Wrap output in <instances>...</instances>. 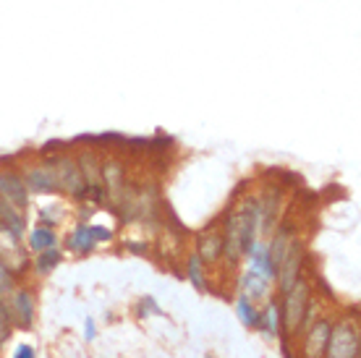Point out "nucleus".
Wrapping results in <instances>:
<instances>
[{
    "instance_id": "nucleus-1",
    "label": "nucleus",
    "mask_w": 361,
    "mask_h": 358,
    "mask_svg": "<svg viewBox=\"0 0 361 358\" xmlns=\"http://www.w3.org/2000/svg\"><path fill=\"white\" fill-rule=\"evenodd\" d=\"M223 261L231 269H238L254 241L259 238V215H257V199L244 197L226 212L223 220Z\"/></svg>"
},
{
    "instance_id": "nucleus-2",
    "label": "nucleus",
    "mask_w": 361,
    "mask_h": 358,
    "mask_svg": "<svg viewBox=\"0 0 361 358\" xmlns=\"http://www.w3.org/2000/svg\"><path fill=\"white\" fill-rule=\"evenodd\" d=\"M314 296L312 290V283H309L304 275L293 283V285L280 293L278 306H280V338H296V330L301 324V316L307 311L309 298Z\"/></svg>"
},
{
    "instance_id": "nucleus-3",
    "label": "nucleus",
    "mask_w": 361,
    "mask_h": 358,
    "mask_svg": "<svg viewBox=\"0 0 361 358\" xmlns=\"http://www.w3.org/2000/svg\"><path fill=\"white\" fill-rule=\"evenodd\" d=\"M359 350H361L359 322L353 316L333 319V330H330V338H327L322 358H359Z\"/></svg>"
},
{
    "instance_id": "nucleus-4",
    "label": "nucleus",
    "mask_w": 361,
    "mask_h": 358,
    "mask_svg": "<svg viewBox=\"0 0 361 358\" xmlns=\"http://www.w3.org/2000/svg\"><path fill=\"white\" fill-rule=\"evenodd\" d=\"M3 304L8 309V316L13 322V330H32L37 322V298L32 293V288L16 285L8 296L3 298Z\"/></svg>"
},
{
    "instance_id": "nucleus-5",
    "label": "nucleus",
    "mask_w": 361,
    "mask_h": 358,
    "mask_svg": "<svg viewBox=\"0 0 361 358\" xmlns=\"http://www.w3.org/2000/svg\"><path fill=\"white\" fill-rule=\"evenodd\" d=\"M53 160V168H55V178H58V188L68 194L71 199H87L90 194V186H87V180H84L82 171H79V162L76 157L71 154H53L50 157Z\"/></svg>"
},
{
    "instance_id": "nucleus-6",
    "label": "nucleus",
    "mask_w": 361,
    "mask_h": 358,
    "mask_svg": "<svg viewBox=\"0 0 361 358\" xmlns=\"http://www.w3.org/2000/svg\"><path fill=\"white\" fill-rule=\"evenodd\" d=\"M304 259H307V246L301 238H293L286 251V257L283 261L278 264V278H275V285H278V296L280 293H286L298 278H301V269H304Z\"/></svg>"
},
{
    "instance_id": "nucleus-7",
    "label": "nucleus",
    "mask_w": 361,
    "mask_h": 358,
    "mask_svg": "<svg viewBox=\"0 0 361 358\" xmlns=\"http://www.w3.org/2000/svg\"><path fill=\"white\" fill-rule=\"evenodd\" d=\"M24 183H27L29 194H39V197H47V194H58V178H55V168L50 157H42L39 162H29L24 165Z\"/></svg>"
},
{
    "instance_id": "nucleus-8",
    "label": "nucleus",
    "mask_w": 361,
    "mask_h": 358,
    "mask_svg": "<svg viewBox=\"0 0 361 358\" xmlns=\"http://www.w3.org/2000/svg\"><path fill=\"white\" fill-rule=\"evenodd\" d=\"M254 199H257V215H259V238H267L283 215V191L278 186H267Z\"/></svg>"
},
{
    "instance_id": "nucleus-9",
    "label": "nucleus",
    "mask_w": 361,
    "mask_h": 358,
    "mask_svg": "<svg viewBox=\"0 0 361 358\" xmlns=\"http://www.w3.org/2000/svg\"><path fill=\"white\" fill-rule=\"evenodd\" d=\"M330 330H333V316L322 314L319 319L309 324L307 330L298 335V342H301V358H322L327 345V338H330Z\"/></svg>"
},
{
    "instance_id": "nucleus-10",
    "label": "nucleus",
    "mask_w": 361,
    "mask_h": 358,
    "mask_svg": "<svg viewBox=\"0 0 361 358\" xmlns=\"http://www.w3.org/2000/svg\"><path fill=\"white\" fill-rule=\"evenodd\" d=\"M0 259L8 264V269L16 278H21L32 267V251L24 246V241H18L8 230L0 228Z\"/></svg>"
},
{
    "instance_id": "nucleus-11",
    "label": "nucleus",
    "mask_w": 361,
    "mask_h": 358,
    "mask_svg": "<svg viewBox=\"0 0 361 358\" xmlns=\"http://www.w3.org/2000/svg\"><path fill=\"white\" fill-rule=\"evenodd\" d=\"M194 254H197L204 267H215V264L223 261V230H220V225H209L197 235Z\"/></svg>"
},
{
    "instance_id": "nucleus-12",
    "label": "nucleus",
    "mask_w": 361,
    "mask_h": 358,
    "mask_svg": "<svg viewBox=\"0 0 361 358\" xmlns=\"http://www.w3.org/2000/svg\"><path fill=\"white\" fill-rule=\"evenodd\" d=\"M235 293H244L246 298H252L254 304L262 306L267 298L275 296V283L264 278L262 272H257L254 267L246 264V269L241 272V278H238V290Z\"/></svg>"
},
{
    "instance_id": "nucleus-13",
    "label": "nucleus",
    "mask_w": 361,
    "mask_h": 358,
    "mask_svg": "<svg viewBox=\"0 0 361 358\" xmlns=\"http://www.w3.org/2000/svg\"><path fill=\"white\" fill-rule=\"evenodd\" d=\"M0 197L8 199L11 204H16L18 209H27L29 206V188L24 183V178L13 171H0Z\"/></svg>"
},
{
    "instance_id": "nucleus-14",
    "label": "nucleus",
    "mask_w": 361,
    "mask_h": 358,
    "mask_svg": "<svg viewBox=\"0 0 361 358\" xmlns=\"http://www.w3.org/2000/svg\"><path fill=\"white\" fill-rule=\"evenodd\" d=\"M0 228L3 230H8L13 238L18 241H24L27 238V215H24V209H18L16 204H11L8 199L0 197Z\"/></svg>"
},
{
    "instance_id": "nucleus-15",
    "label": "nucleus",
    "mask_w": 361,
    "mask_h": 358,
    "mask_svg": "<svg viewBox=\"0 0 361 358\" xmlns=\"http://www.w3.org/2000/svg\"><path fill=\"white\" fill-rule=\"evenodd\" d=\"M257 332L267 338V340H278L280 338V306L278 296H270L259 306V324H257Z\"/></svg>"
},
{
    "instance_id": "nucleus-16",
    "label": "nucleus",
    "mask_w": 361,
    "mask_h": 358,
    "mask_svg": "<svg viewBox=\"0 0 361 358\" xmlns=\"http://www.w3.org/2000/svg\"><path fill=\"white\" fill-rule=\"evenodd\" d=\"M97 249V241L92 238L90 223H76L73 230L66 235V251H71L76 257H87L92 251Z\"/></svg>"
},
{
    "instance_id": "nucleus-17",
    "label": "nucleus",
    "mask_w": 361,
    "mask_h": 358,
    "mask_svg": "<svg viewBox=\"0 0 361 358\" xmlns=\"http://www.w3.org/2000/svg\"><path fill=\"white\" fill-rule=\"evenodd\" d=\"M53 246H61L58 230H55L53 225L37 223L32 230H27V249L32 251V254H39V251L53 249Z\"/></svg>"
},
{
    "instance_id": "nucleus-18",
    "label": "nucleus",
    "mask_w": 361,
    "mask_h": 358,
    "mask_svg": "<svg viewBox=\"0 0 361 358\" xmlns=\"http://www.w3.org/2000/svg\"><path fill=\"white\" fill-rule=\"evenodd\" d=\"M61 261H63V251H61V246H53V249L35 254L32 269H35V275H39V278H47L50 272H55V269L61 267Z\"/></svg>"
},
{
    "instance_id": "nucleus-19",
    "label": "nucleus",
    "mask_w": 361,
    "mask_h": 358,
    "mask_svg": "<svg viewBox=\"0 0 361 358\" xmlns=\"http://www.w3.org/2000/svg\"><path fill=\"white\" fill-rule=\"evenodd\" d=\"M76 162H79V171H82L84 180H87V186L102 183V157L97 152L87 149V152H82L76 157Z\"/></svg>"
},
{
    "instance_id": "nucleus-20",
    "label": "nucleus",
    "mask_w": 361,
    "mask_h": 358,
    "mask_svg": "<svg viewBox=\"0 0 361 358\" xmlns=\"http://www.w3.org/2000/svg\"><path fill=\"white\" fill-rule=\"evenodd\" d=\"M235 314H238V322L249 327V330H257L259 324V304H254L252 298H246L244 293H235Z\"/></svg>"
},
{
    "instance_id": "nucleus-21",
    "label": "nucleus",
    "mask_w": 361,
    "mask_h": 358,
    "mask_svg": "<svg viewBox=\"0 0 361 358\" xmlns=\"http://www.w3.org/2000/svg\"><path fill=\"white\" fill-rule=\"evenodd\" d=\"M186 280H189L191 285L197 288L199 293H204L209 288V280H207V267L199 261V257L191 251L189 257H186Z\"/></svg>"
},
{
    "instance_id": "nucleus-22",
    "label": "nucleus",
    "mask_w": 361,
    "mask_h": 358,
    "mask_svg": "<svg viewBox=\"0 0 361 358\" xmlns=\"http://www.w3.org/2000/svg\"><path fill=\"white\" fill-rule=\"evenodd\" d=\"M322 314H325V306H322V301L312 296V298H309V304H307V311H304V316H301V324H298V330H296V338L304 330H307V327L314 322V319H319Z\"/></svg>"
},
{
    "instance_id": "nucleus-23",
    "label": "nucleus",
    "mask_w": 361,
    "mask_h": 358,
    "mask_svg": "<svg viewBox=\"0 0 361 358\" xmlns=\"http://www.w3.org/2000/svg\"><path fill=\"white\" fill-rule=\"evenodd\" d=\"M134 314L139 319H149V316H163V309H160V304H157L152 296H142L136 301Z\"/></svg>"
},
{
    "instance_id": "nucleus-24",
    "label": "nucleus",
    "mask_w": 361,
    "mask_h": 358,
    "mask_svg": "<svg viewBox=\"0 0 361 358\" xmlns=\"http://www.w3.org/2000/svg\"><path fill=\"white\" fill-rule=\"evenodd\" d=\"M11 338H13V322H11V316H8V309H6V304L0 301V350H3L6 345H8Z\"/></svg>"
},
{
    "instance_id": "nucleus-25",
    "label": "nucleus",
    "mask_w": 361,
    "mask_h": 358,
    "mask_svg": "<svg viewBox=\"0 0 361 358\" xmlns=\"http://www.w3.org/2000/svg\"><path fill=\"white\" fill-rule=\"evenodd\" d=\"M16 280H18V278L8 269V264H6V261L0 259V301H3V298L8 296L11 290L16 288Z\"/></svg>"
},
{
    "instance_id": "nucleus-26",
    "label": "nucleus",
    "mask_w": 361,
    "mask_h": 358,
    "mask_svg": "<svg viewBox=\"0 0 361 358\" xmlns=\"http://www.w3.org/2000/svg\"><path fill=\"white\" fill-rule=\"evenodd\" d=\"M90 230H92V238L97 241V246L99 243H110L113 238H116V233L110 230L108 225H99V223H90Z\"/></svg>"
},
{
    "instance_id": "nucleus-27",
    "label": "nucleus",
    "mask_w": 361,
    "mask_h": 358,
    "mask_svg": "<svg viewBox=\"0 0 361 358\" xmlns=\"http://www.w3.org/2000/svg\"><path fill=\"white\" fill-rule=\"evenodd\" d=\"M61 220H63V212H58V206H42V209H39V223L58 228Z\"/></svg>"
},
{
    "instance_id": "nucleus-28",
    "label": "nucleus",
    "mask_w": 361,
    "mask_h": 358,
    "mask_svg": "<svg viewBox=\"0 0 361 358\" xmlns=\"http://www.w3.org/2000/svg\"><path fill=\"white\" fill-rule=\"evenodd\" d=\"M68 149V142H58V139H53V142H47L39 152L45 154V157H53V154H61V152H66Z\"/></svg>"
},
{
    "instance_id": "nucleus-29",
    "label": "nucleus",
    "mask_w": 361,
    "mask_h": 358,
    "mask_svg": "<svg viewBox=\"0 0 361 358\" xmlns=\"http://www.w3.org/2000/svg\"><path fill=\"white\" fill-rule=\"evenodd\" d=\"M11 358H37V350L29 342H18L16 348H13V353H11Z\"/></svg>"
},
{
    "instance_id": "nucleus-30",
    "label": "nucleus",
    "mask_w": 361,
    "mask_h": 358,
    "mask_svg": "<svg viewBox=\"0 0 361 358\" xmlns=\"http://www.w3.org/2000/svg\"><path fill=\"white\" fill-rule=\"evenodd\" d=\"M84 340L87 342L97 340V322H94V316H87V319H84Z\"/></svg>"
},
{
    "instance_id": "nucleus-31",
    "label": "nucleus",
    "mask_w": 361,
    "mask_h": 358,
    "mask_svg": "<svg viewBox=\"0 0 361 358\" xmlns=\"http://www.w3.org/2000/svg\"><path fill=\"white\" fill-rule=\"evenodd\" d=\"M123 249H128L131 254H136V257H145V254H149V246H147L145 241H123Z\"/></svg>"
},
{
    "instance_id": "nucleus-32",
    "label": "nucleus",
    "mask_w": 361,
    "mask_h": 358,
    "mask_svg": "<svg viewBox=\"0 0 361 358\" xmlns=\"http://www.w3.org/2000/svg\"><path fill=\"white\" fill-rule=\"evenodd\" d=\"M280 350H283V358H293V350L288 348V338L280 340Z\"/></svg>"
},
{
    "instance_id": "nucleus-33",
    "label": "nucleus",
    "mask_w": 361,
    "mask_h": 358,
    "mask_svg": "<svg viewBox=\"0 0 361 358\" xmlns=\"http://www.w3.org/2000/svg\"><path fill=\"white\" fill-rule=\"evenodd\" d=\"M204 358H215V356H204Z\"/></svg>"
}]
</instances>
